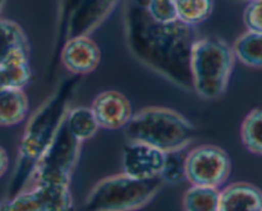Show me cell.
<instances>
[{
  "mask_svg": "<svg viewBox=\"0 0 262 211\" xmlns=\"http://www.w3.org/2000/svg\"><path fill=\"white\" fill-rule=\"evenodd\" d=\"M71 91L72 83H69L64 91L56 92L28 120L19 143V155L23 160L32 163V166L50 145L66 119L68 95H71Z\"/></svg>",
  "mask_w": 262,
  "mask_h": 211,
  "instance_id": "obj_4",
  "label": "cell"
},
{
  "mask_svg": "<svg viewBox=\"0 0 262 211\" xmlns=\"http://www.w3.org/2000/svg\"><path fill=\"white\" fill-rule=\"evenodd\" d=\"M128 142H141L163 153L183 151L193 141L194 127L177 110L148 107L132 115L124 125Z\"/></svg>",
  "mask_w": 262,
  "mask_h": 211,
  "instance_id": "obj_1",
  "label": "cell"
},
{
  "mask_svg": "<svg viewBox=\"0 0 262 211\" xmlns=\"http://www.w3.org/2000/svg\"><path fill=\"white\" fill-rule=\"evenodd\" d=\"M262 191L248 182H235L220 191L219 211H261Z\"/></svg>",
  "mask_w": 262,
  "mask_h": 211,
  "instance_id": "obj_10",
  "label": "cell"
},
{
  "mask_svg": "<svg viewBox=\"0 0 262 211\" xmlns=\"http://www.w3.org/2000/svg\"><path fill=\"white\" fill-rule=\"evenodd\" d=\"M66 124L69 132L79 142L94 137L100 128L91 108L87 107H77L68 110L66 115Z\"/></svg>",
  "mask_w": 262,
  "mask_h": 211,
  "instance_id": "obj_15",
  "label": "cell"
},
{
  "mask_svg": "<svg viewBox=\"0 0 262 211\" xmlns=\"http://www.w3.org/2000/svg\"><path fill=\"white\" fill-rule=\"evenodd\" d=\"M28 59L30 43L23 28L14 20L0 17V64Z\"/></svg>",
  "mask_w": 262,
  "mask_h": 211,
  "instance_id": "obj_11",
  "label": "cell"
},
{
  "mask_svg": "<svg viewBox=\"0 0 262 211\" xmlns=\"http://www.w3.org/2000/svg\"><path fill=\"white\" fill-rule=\"evenodd\" d=\"M186 179L192 186L219 188L228 181L232 172V160L220 146H196L186 155L184 160Z\"/></svg>",
  "mask_w": 262,
  "mask_h": 211,
  "instance_id": "obj_6",
  "label": "cell"
},
{
  "mask_svg": "<svg viewBox=\"0 0 262 211\" xmlns=\"http://www.w3.org/2000/svg\"><path fill=\"white\" fill-rule=\"evenodd\" d=\"M146 12L151 20L160 25H170L178 22L176 0H148Z\"/></svg>",
  "mask_w": 262,
  "mask_h": 211,
  "instance_id": "obj_21",
  "label": "cell"
},
{
  "mask_svg": "<svg viewBox=\"0 0 262 211\" xmlns=\"http://www.w3.org/2000/svg\"><path fill=\"white\" fill-rule=\"evenodd\" d=\"M60 59L63 66L73 74H90L99 67L101 51L99 45L87 35L69 37L61 49Z\"/></svg>",
  "mask_w": 262,
  "mask_h": 211,
  "instance_id": "obj_8",
  "label": "cell"
},
{
  "mask_svg": "<svg viewBox=\"0 0 262 211\" xmlns=\"http://www.w3.org/2000/svg\"><path fill=\"white\" fill-rule=\"evenodd\" d=\"M219 188L192 186L183 196L184 211H219Z\"/></svg>",
  "mask_w": 262,
  "mask_h": 211,
  "instance_id": "obj_16",
  "label": "cell"
},
{
  "mask_svg": "<svg viewBox=\"0 0 262 211\" xmlns=\"http://www.w3.org/2000/svg\"><path fill=\"white\" fill-rule=\"evenodd\" d=\"M91 110L99 127L105 130L124 128L133 115L129 100L125 95L115 90L100 92L92 101Z\"/></svg>",
  "mask_w": 262,
  "mask_h": 211,
  "instance_id": "obj_9",
  "label": "cell"
},
{
  "mask_svg": "<svg viewBox=\"0 0 262 211\" xmlns=\"http://www.w3.org/2000/svg\"><path fill=\"white\" fill-rule=\"evenodd\" d=\"M178 22L186 26L204 23L214 12V0H176Z\"/></svg>",
  "mask_w": 262,
  "mask_h": 211,
  "instance_id": "obj_17",
  "label": "cell"
},
{
  "mask_svg": "<svg viewBox=\"0 0 262 211\" xmlns=\"http://www.w3.org/2000/svg\"><path fill=\"white\" fill-rule=\"evenodd\" d=\"M161 178L135 179L115 174L97 182L84 201L86 211H137L155 199L163 187Z\"/></svg>",
  "mask_w": 262,
  "mask_h": 211,
  "instance_id": "obj_3",
  "label": "cell"
},
{
  "mask_svg": "<svg viewBox=\"0 0 262 211\" xmlns=\"http://www.w3.org/2000/svg\"><path fill=\"white\" fill-rule=\"evenodd\" d=\"M184 160H186V156L182 155V151L166 153L165 164H164L160 177L164 183H179L186 179Z\"/></svg>",
  "mask_w": 262,
  "mask_h": 211,
  "instance_id": "obj_22",
  "label": "cell"
},
{
  "mask_svg": "<svg viewBox=\"0 0 262 211\" xmlns=\"http://www.w3.org/2000/svg\"><path fill=\"white\" fill-rule=\"evenodd\" d=\"M81 143L69 132L64 119L50 145L33 164L31 172L33 184L71 183L72 174L78 163Z\"/></svg>",
  "mask_w": 262,
  "mask_h": 211,
  "instance_id": "obj_5",
  "label": "cell"
},
{
  "mask_svg": "<svg viewBox=\"0 0 262 211\" xmlns=\"http://www.w3.org/2000/svg\"><path fill=\"white\" fill-rule=\"evenodd\" d=\"M43 211H73V197L69 184H33Z\"/></svg>",
  "mask_w": 262,
  "mask_h": 211,
  "instance_id": "obj_13",
  "label": "cell"
},
{
  "mask_svg": "<svg viewBox=\"0 0 262 211\" xmlns=\"http://www.w3.org/2000/svg\"><path fill=\"white\" fill-rule=\"evenodd\" d=\"M0 211H43L40 199L36 194L35 188L26 189L18 192L10 199L4 200L0 204Z\"/></svg>",
  "mask_w": 262,
  "mask_h": 211,
  "instance_id": "obj_20",
  "label": "cell"
},
{
  "mask_svg": "<svg viewBox=\"0 0 262 211\" xmlns=\"http://www.w3.org/2000/svg\"><path fill=\"white\" fill-rule=\"evenodd\" d=\"M165 153L141 142H128L123 149V173L135 179L160 178L165 164Z\"/></svg>",
  "mask_w": 262,
  "mask_h": 211,
  "instance_id": "obj_7",
  "label": "cell"
},
{
  "mask_svg": "<svg viewBox=\"0 0 262 211\" xmlns=\"http://www.w3.org/2000/svg\"><path fill=\"white\" fill-rule=\"evenodd\" d=\"M235 59L251 68L262 69V33L246 31L233 44Z\"/></svg>",
  "mask_w": 262,
  "mask_h": 211,
  "instance_id": "obj_14",
  "label": "cell"
},
{
  "mask_svg": "<svg viewBox=\"0 0 262 211\" xmlns=\"http://www.w3.org/2000/svg\"><path fill=\"white\" fill-rule=\"evenodd\" d=\"M30 110L28 97L23 90L9 89L0 91V127H13L27 118Z\"/></svg>",
  "mask_w": 262,
  "mask_h": 211,
  "instance_id": "obj_12",
  "label": "cell"
},
{
  "mask_svg": "<svg viewBox=\"0 0 262 211\" xmlns=\"http://www.w3.org/2000/svg\"><path fill=\"white\" fill-rule=\"evenodd\" d=\"M234 63L233 48L223 38L207 36L194 40L189 50V72L197 95L206 100L224 95Z\"/></svg>",
  "mask_w": 262,
  "mask_h": 211,
  "instance_id": "obj_2",
  "label": "cell"
},
{
  "mask_svg": "<svg viewBox=\"0 0 262 211\" xmlns=\"http://www.w3.org/2000/svg\"><path fill=\"white\" fill-rule=\"evenodd\" d=\"M8 168H9V156L5 149L0 146V178L7 173Z\"/></svg>",
  "mask_w": 262,
  "mask_h": 211,
  "instance_id": "obj_24",
  "label": "cell"
},
{
  "mask_svg": "<svg viewBox=\"0 0 262 211\" xmlns=\"http://www.w3.org/2000/svg\"><path fill=\"white\" fill-rule=\"evenodd\" d=\"M243 23L247 31L262 33V0H248L243 10Z\"/></svg>",
  "mask_w": 262,
  "mask_h": 211,
  "instance_id": "obj_23",
  "label": "cell"
},
{
  "mask_svg": "<svg viewBox=\"0 0 262 211\" xmlns=\"http://www.w3.org/2000/svg\"><path fill=\"white\" fill-rule=\"evenodd\" d=\"M32 71L28 60L0 64V91L9 89L23 90L31 81Z\"/></svg>",
  "mask_w": 262,
  "mask_h": 211,
  "instance_id": "obj_18",
  "label": "cell"
},
{
  "mask_svg": "<svg viewBox=\"0 0 262 211\" xmlns=\"http://www.w3.org/2000/svg\"><path fill=\"white\" fill-rule=\"evenodd\" d=\"M5 3H7V0H0V15H2L3 10L5 8Z\"/></svg>",
  "mask_w": 262,
  "mask_h": 211,
  "instance_id": "obj_25",
  "label": "cell"
},
{
  "mask_svg": "<svg viewBox=\"0 0 262 211\" xmlns=\"http://www.w3.org/2000/svg\"><path fill=\"white\" fill-rule=\"evenodd\" d=\"M241 138L248 151L262 156V108L246 115L241 125Z\"/></svg>",
  "mask_w": 262,
  "mask_h": 211,
  "instance_id": "obj_19",
  "label": "cell"
}]
</instances>
